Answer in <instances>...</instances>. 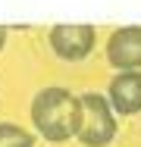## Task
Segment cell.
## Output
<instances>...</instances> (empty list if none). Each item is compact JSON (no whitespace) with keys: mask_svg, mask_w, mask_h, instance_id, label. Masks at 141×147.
I'll list each match as a JSON object with an SVG mask.
<instances>
[{"mask_svg":"<svg viewBox=\"0 0 141 147\" xmlns=\"http://www.w3.org/2000/svg\"><path fill=\"white\" fill-rule=\"evenodd\" d=\"M31 125L50 144H63L75 138L82 125V100L66 88H44L31 100Z\"/></svg>","mask_w":141,"mask_h":147,"instance_id":"6da1fadb","label":"cell"},{"mask_svg":"<svg viewBox=\"0 0 141 147\" xmlns=\"http://www.w3.org/2000/svg\"><path fill=\"white\" fill-rule=\"evenodd\" d=\"M107 59L116 72L141 69V25H122L107 41Z\"/></svg>","mask_w":141,"mask_h":147,"instance_id":"277c9868","label":"cell"},{"mask_svg":"<svg viewBox=\"0 0 141 147\" xmlns=\"http://www.w3.org/2000/svg\"><path fill=\"white\" fill-rule=\"evenodd\" d=\"M107 100H110L116 116L141 113V69L116 72L110 78V88H107Z\"/></svg>","mask_w":141,"mask_h":147,"instance_id":"5b68a950","label":"cell"},{"mask_svg":"<svg viewBox=\"0 0 141 147\" xmlns=\"http://www.w3.org/2000/svg\"><path fill=\"white\" fill-rule=\"evenodd\" d=\"M47 41H50V50L60 59L79 63V59H85L94 50L97 31H94V25H88V22H60V25L50 28Z\"/></svg>","mask_w":141,"mask_h":147,"instance_id":"3957f363","label":"cell"},{"mask_svg":"<svg viewBox=\"0 0 141 147\" xmlns=\"http://www.w3.org/2000/svg\"><path fill=\"white\" fill-rule=\"evenodd\" d=\"M0 147H35V135L16 122H0Z\"/></svg>","mask_w":141,"mask_h":147,"instance_id":"8992f818","label":"cell"},{"mask_svg":"<svg viewBox=\"0 0 141 147\" xmlns=\"http://www.w3.org/2000/svg\"><path fill=\"white\" fill-rule=\"evenodd\" d=\"M3 44H6V28L0 25V50H3Z\"/></svg>","mask_w":141,"mask_h":147,"instance_id":"52a82bcc","label":"cell"},{"mask_svg":"<svg viewBox=\"0 0 141 147\" xmlns=\"http://www.w3.org/2000/svg\"><path fill=\"white\" fill-rule=\"evenodd\" d=\"M79 100H82V125H79L75 138L85 147H107L116 138V113H113L110 100L94 91L82 94Z\"/></svg>","mask_w":141,"mask_h":147,"instance_id":"7a4b0ae2","label":"cell"}]
</instances>
